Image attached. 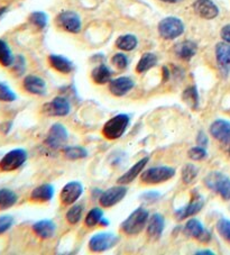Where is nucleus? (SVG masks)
I'll list each match as a JSON object with an SVG mask.
<instances>
[{
    "label": "nucleus",
    "mask_w": 230,
    "mask_h": 255,
    "mask_svg": "<svg viewBox=\"0 0 230 255\" xmlns=\"http://www.w3.org/2000/svg\"><path fill=\"white\" fill-rule=\"evenodd\" d=\"M48 61H50L51 67L61 73H70L73 70L72 62L62 55L52 54L48 56Z\"/></svg>",
    "instance_id": "25"
},
{
    "label": "nucleus",
    "mask_w": 230,
    "mask_h": 255,
    "mask_svg": "<svg viewBox=\"0 0 230 255\" xmlns=\"http://www.w3.org/2000/svg\"><path fill=\"white\" fill-rule=\"evenodd\" d=\"M203 204H205V200L202 199L201 196H192L191 201L189 202L187 206H184L183 208H180L179 210L175 212V217L178 221H184L189 217L193 216V215H197L203 207Z\"/></svg>",
    "instance_id": "14"
},
{
    "label": "nucleus",
    "mask_w": 230,
    "mask_h": 255,
    "mask_svg": "<svg viewBox=\"0 0 230 255\" xmlns=\"http://www.w3.org/2000/svg\"><path fill=\"white\" fill-rule=\"evenodd\" d=\"M217 230H218L219 234L230 243V221L220 219L218 224H217Z\"/></svg>",
    "instance_id": "39"
},
{
    "label": "nucleus",
    "mask_w": 230,
    "mask_h": 255,
    "mask_svg": "<svg viewBox=\"0 0 230 255\" xmlns=\"http://www.w3.org/2000/svg\"><path fill=\"white\" fill-rule=\"evenodd\" d=\"M112 62L116 65L118 69H126L128 67V59L125 54H121V53H118V54H115L112 59Z\"/></svg>",
    "instance_id": "40"
},
{
    "label": "nucleus",
    "mask_w": 230,
    "mask_h": 255,
    "mask_svg": "<svg viewBox=\"0 0 230 255\" xmlns=\"http://www.w3.org/2000/svg\"><path fill=\"white\" fill-rule=\"evenodd\" d=\"M14 219L11 216H1L0 217V235L7 232L12 226Z\"/></svg>",
    "instance_id": "41"
},
{
    "label": "nucleus",
    "mask_w": 230,
    "mask_h": 255,
    "mask_svg": "<svg viewBox=\"0 0 230 255\" xmlns=\"http://www.w3.org/2000/svg\"><path fill=\"white\" fill-rule=\"evenodd\" d=\"M68 137H69L68 129H66L62 124L56 123V124L53 125L50 128V130H48L47 137L45 139V144L53 149L61 148L66 143Z\"/></svg>",
    "instance_id": "8"
},
{
    "label": "nucleus",
    "mask_w": 230,
    "mask_h": 255,
    "mask_svg": "<svg viewBox=\"0 0 230 255\" xmlns=\"http://www.w3.org/2000/svg\"><path fill=\"white\" fill-rule=\"evenodd\" d=\"M221 37H223L224 41L230 43V25L225 26V27L221 29Z\"/></svg>",
    "instance_id": "45"
},
{
    "label": "nucleus",
    "mask_w": 230,
    "mask_h": 255,
    "mask_svg": "<svg viewBox=\"0 0 230 255\" xmlns=\"http://www.w3.org/2000/svg\"><path fill=\"white\" fill-rule=\"evenodd\" d=\"M229 153H230V147H229Z\"/></svg>",
    "instance_id": "50"
},
{
    "label": "nucleus",
    "mask_w": 230,
    "mask_h": 255,
    "mask_svg": "<svg viewBox=\"0 0 230 255\" xmlns=\"http://www.w3.org/2000/svg\"><path fill=\"white\" fill-rule=\"evenodd\" d=\"M27 160V153L23 148H15L8 152L7 154L0 160V170L3 172H11L19 169Z\"/></svg>",
    "instance_id": "6"
},
{
    "label": "nucleus",
    "mask_w": 230,
    "mask_h": 255,
    "mask_svg": "<svg viewBox=\"0 0 230 255\" xmlns=\"http://www.w3.org/2000/svg\"><path fill=\"white\" fill-rule=\"evenodd\" d=\"M147 163H148V157H144V159L139 160L136 164L132 165L126 173H123L121 177L118 179V183L125 186V184H128L134 181V180L138 177L141 172H143V170L145 169V166Z\"/></svg>",
    "instance_id": "21"
},
{
    "label": "nucleus",
    "mask_w": 230,
    "mask_h": 255,
    "mask_svg": "<svg viewBox=\"0 0 230 255\" xmlns=\"http://www.w3.org/2000/svg\"><path fill=\"white\" fill-rule=\"evenodd\" d=\"M83 193V186L79 181H71L66 183L61 191V201L65 206H71L77 201Z\"/></svg>",
    "instance_id": "12"
},
{
    "label": "nucleus",
    "mask_w": 230,
    "mask_h": 255,
    "mask_svg": "<svg viewBox=\"0 0 230 255\" xmlns=\"http://www.w3.org/2000/svg\"><path fill=\"white\" fill-rule=\"evenodd\" d=\"M63 152L69 160H80L88 156L87 149L81 146H68L63 149Z\"/></svg>",
    "instance_id": "33"
},
{
    "label": "nucleus",
    "mask_w": 230,
    "mask_h": 255,
    "mask_svg": "<svg viewBox=\"0 0 230 255\" xmlns=\"http://www.w3.org/2000/svg\"><path fill=\"white\" fill-rule=\"evenodd\" d=\"M184 32L182 20L176 17H166L158 24V33L165 39H174L181 36Z\"/></svg>",
    "instance_id": "7"
},
{
    "label": "nucleus",
    "mask_w": 230,
    "mask_h": 255,
    "mask_svg": "<svg viewBox=\"0 0 230 255\" xmlns=\"http://www.w3.org/2000/svg\"><path fill=\"white\" fill-rule=\"evenodd\" d=\"M54 196V187L51 184H42L37 188H35L30 193V199L33 201L46 202L50 201Z\"/></svg>",
    "instance_id": "23"
},
{
    "label": "nucleus",
    "mask_w": 230,
    "mask_h": 255,
    "mask_svg": "<svg viewBox=\"0 0 230 255\" xmlns=\"http://www.w3.org/2000/svg\"><path fill=\"white\" fill-rule=\"evenodd\" d=\"M30 23L38 28H45L47 25V15L43 11H35L29 17Z\"/></svg>",
    "instance_id": "36"
},
{
    "label": "nucleus",
    "mask_w": 230,
    "mask_h": 255,
    "mask_svg": "<svg viewBox=\"0 0 230 255\" xmlns=\"http://www.w3.org/2000/svg\"><path fill=\"white\" fill-rule=\"evenodd\" d=\"M57 23L66 32L77 34L81 30V19L73 11H63L57 17Z\"/></svg>",
    "instance_id": "13"
},
{
    "label": "nucleus",
    "mask_w": 230,
    "mask_h": 255,
    "mask_svg": "<svg viewBox=\"0 0 230 255\" xmlns=\"http://www.w3.org/2000/svg\"><path fill=\"white\" fill-rule=\"evenodd\" d=\"M16 95L9 87L0 83V100L6 101V103H10V101L16 100Z\"/></svg>",
    "instance_id": "37"
},
{
    "label": "nucleus",
    "mask_w": 230,
    "mask_h": 255,
    "mask_svg": "<svg viewBox=\"0 0 230 255\" xmlns=\"http://www.w3.org/2000/svg\"><path fill=\"white\" fill-rule=\"evenodd\" d=\"M188 155L190 159L193 161H202L207 157V151L205 147L199 145V146L192 147L191 149H190V151L188 152Z\"/></svg>",
    "instance_id": "38"
},
{
    "label": "nucleus",
    "mask_w": 230,
    "mask_h": 255,
    "mask_svg": "<svg viewBox=\"0 0 230 255\" xmlns=\"http://www.w3.org/2000/svg\"><path fill=\"white\" fill-rule=\"evenodd\" d=\"M169 78H170V70L167 69L166 67H164V68H163V80H164V81L169 80Z\"/></svg>",
    "instance_id": "46"
},
{
    "label": "nucleus",
    "mask_w": 230,
    "mask_h": 255,
    "mask_svg": "<svg viewBox=\"0 0 230 255\" xmlns=\"http://www.w3.org/2000/svg\"><path fill=\"white\" fill-rule=\"evenodd\" d=\"M165 227V219L161 214H154L148 219L147 223V235L150 240L157 241L163 234Z\"/></svg>",
    "instance_id": "17"
},
{
    "label": "nucleus",
    "mask_w": 230,
    "mask_h": 255,
    "mask_svg": "<svg viewBox=\"0 0 230 255\" xmlns=\"http://www.w3.org/2000/svg\"><path fill=\"white\" fill-rule=\"evenodd\" d=\"M206 186L220 195L225 200H230V179L220 172H211L205 179Z\"/></svg>",
    "instance_id": "3"
},
{
    "label": "nucleus",
    "mask_w": 230,
    "mask_h": 255,
    "mask_svg": "<svg viewBox=\"0 0 230 255\" xmlns=\"http://www.w3.org/2000/svg\"><path fill=\"white\" fill-rule=\"evenodd\" d=\"M127 195V188L123 186L112 187L108 190L104 191L99 197L100 205L105 208H110L121 201L125 196Z\"/></svg>",
    "instance_id": "10"
},
{
    "label": "nucleus",
    "mask_w": 230,
    "mask_h": 255,
    "mask_svg": "<svg viewBox=\"0 0 230 255\" xmlns=\"http://www.w3.org/2000/svg\"><path fill=\"white\" fill-rule=\"evenodd\" d=\"M119 242V236L114 233H98L91 237L89 241V249L95 253H101L113 249Z\"/></svg>",
    "instance_id": "5"
},
{
    "label": "nucleus",
    "mask_w": 230,
    "mask_h": 255,
    "mask_svg": "<svg viewBox=\"0 0 230 255\" xmlns=\"http://www.w3.org/2000/svg\"><path fill=\"white\" fill-rule=\"evenodd\" d=\"M184 233L185 235L190 237H193L198 241H200L201 243H208L211 240V234L209 231H207L205 227L202 226V224L196 218H192L188 221L184 226Z\"/></svg>",
    "instance_id": "11"
},
{
    "label": "nucleus",
    "mask_w": 230,
    "mask_h": 255,
    "mask_svg": "<svg viewBox=\"0 0 230 255\" xmlns=\"http://www.w3.org/2000/svg\"><path fill=\"white\" fill-rule=\"evenodd\" d=\"M132 88H134V81L130 78L120 77L110 81L109 90L114 96L122 97L127 95Z\"/></svg>",
    "instance_id": "19"
},
{
    "label": "nucleus",
    "mask_w": 230,
    "mask_h": 255,
    "mask_svg": "<svg viewBox=\"0 0 230 255\" xmlns=\"http://www.w3.org/2000/svg\"><path fill=\"white\" fill-rule=\"evenodd\" d=\"M182 99L189 107L198 109L199 107V94L196 87H189L182 94Z\"/></svg>",
    "instance_id": "30"
},
{
    "label": "nucleus",
    "mask_w": 230,
    "mask_h": 255,
    "mask_svg": "<svg viewBox=\"0 0 230 255\" xmlns=\"http://www.w3.org/2000/svg\"><path fill=\"white\" fill-rule=\"evenodd\" d=\"M91 77L92 80L98 85H105V83L112 81V71L107 65L101 64L92 71Z\"/></svg>",
    "instance_id": "26"
},
{
    "label": "nucleus",
    "mask_w": 230,
    "mask_h": 255,
    "mask_svg": "<svg viewBox=\"0 0 230 255\" xmlns=\"http://www.w3.org/2000/svg\"><path fill=\"white\" fill-rule=\"evenodd\" d=\"M148 223V212L143 207L134 210L125 222L122 223L121 230L127 235H136L144 230Z\"/></svg>",
    "instance_id": "1"
},
{
    "label": "nucleus",
    "mask_w": 230,
    "mask_h": 255,
    "mask_svg": "<svg viewBox=\"0 0 230 255\" xmlns=\"http://www.w3.org/2000/svg\"><path fill=\"white\" fill-rule=\"evenodd\" d=\"M137 44H138V41L136 36L131 34L122 35L116 41V46L122 51H132L137 46Z\"/></svg>",
    "instance_id": "29"
},
{
    "label": "nucleus",
    "mask_w": 230,
    "mask_h": 255,
    "mask_svg": "<svg viewBox=\"0 0 230 255\" xmlns=\"http://www.w3.org/2000/svg\"><path fill=\"white\" fill-rule=\"evenodd\" d=\"M33 231L38 237H41L43 240H47L54 236L56 226L54 222L52 221H39L33 225Z\"/></svg>",
    "instance_id": "22"
},
{
    "label": "nucleus",
    "mask_w": 230,
    "mask_h": 255,
    "mask_svg": "<svg viewBox=\"0 0 230 255\" xmlns=\"http://www.w3.org/2000/svg\"><path fill=\"white\" fill-rule=\"evenodd\" d=\"M14 56H12L11 50L8 46V44L0 39V64L3 67H10L14 63Z\"/></svg>",
    "instance_id": "31"
},
{
    "label": "nucleus",
    "mask_w": 230,
    "mask_h": 255,
    "mask_svg": "<svg viewBox=\"0 0 230 255\" xmlns=\"http://www.w3.org/2000/svg\"><path fill=\"white\" fill-rule=\"evenodd\" d=\"M23 86L26 91L29 94L36 96H44L46 95V83L42 78L36 76H28L24 79Z\"/></svg>",
    "instance_id": "20"
},
{
    "label": "nucleus",
    "mask_w": 230,
    "mask_h": 255,
    "mask_svg": "<svg viewBox=\"0 0 230 255\" xmlns=\"http://www.w3.org/2000/svg\"><path fill=\"white\" fill-rule=\"evenodd\" d=\"M129 116L126 114H119L106 123L103 128V134L108 139H118L125 134L126 129L129 126Z\"/></svg>",
    "instance_id": "2"
},
{
    "label": "nucleus",
    "mask_w": 230,
    "mask_h": 255,
    "mask_svg": "<svg viewBox=\"0 0 230 255\" xmlns=\"http://www.w3.org/2000/svg\"><path fill=\"white\" fill-rule=\"evenodd\" d=\"M12 65H14L16 71H18L19 73H23L25 70V61H24L23 56H18V58L14 61Z\"/></svg>",
    "instance_id": "43"
},
{
    "label": "nucleus",
    "mask_w": 230,
    "mask_h": 255,
    "mask_svg": "<svg viewBox=\"0 0 230 255\" xmlns=\"http://www.w3.org/2000/svg\"><path fill=\"white\" fill-rule=\"evenodd\" d=\"M143 199L144 200H146L147 202H154V201H156V200H158L161 198V195L158 192H156V191H148V192H146V193H144L143 196Z\"/></svg>",
    "instance_id": "42"
},
{
    "label": "nucleus",
    "mask_w": 230,
    "mask_h": 255,
    "mask_svg": "<svg viewBox=\"0 0 230 255\" xmlns=\"http://www.w3.org/2000/svg\"><path fill=\"white\" fill-rule=\"evenodd\" d=\"M104 218V212L100 208H94L91 209L89 214L87 215L85 219V224L88 227H95L97 225H100L101 221Z\"/></svg>",
    "instance_id": "34"
},
{
    "label": "nucleus",
    "mask_w": 230,
    "mask_h": 255,
    "mask_svg": "<svg viewBox=\"0 0 230 255\" xmlns=\"http://www.w3.org/2000/svg\"><path fill=\"white\" fill-rule=\"evenodd\" d=\"M157 63V58L155 54L153 53H145L143 56H141L138 64H137V72L143 73L148 71L149 69H152L153 67H155Z\"/></svg>",
    "instance_id": "28"
},
{
    "label": "nucleus",
    "mask_w": 230,
    "mask_h": 255,
    "mask_svg": "<svg viewBox=\"0 0 230 255\" xmlns=\"http://www.w3.org/2000/svg\"><path fill=\"white\" fill-rule=\"evenodd\" d=\"M194 11L205 19H214L219 14L218 7H217L211 0H197L193 3Z\"/></svg>",
    "instance_id": "16"
},
{
    "label": "nucleus",
    "mask_w": 230,
    "mask_h": 255,
    "mask_svg": "<svg viewBox=\"0 0 230 255\" xmlns=\"http://www.w3.org/2000/svg\"><path fill=\"white\" fill-rule=\"evenodd\" d=\"M197 142L199 145H200V146H203V147H205L208 144V137H207V135L203 133V131H200V133L198 134Z\"/></svg>",
    "instance_id": "44"
},
{
    "label": "nucleus",
    "mask_w": 230,
    "mask_h": 255,
    "mask_svg": "<svg viewBox=\"0 0 230 255\" xmlns=\"http://www.w3.org/2000/svg\"><path fill=\"white\" fill-rule=\"evenodd\" d=\"M198 174H199V169L197 166L192 163H188L183 166L181 177H182V181L185 184H191L194 182V180L197 179Z\"/></svg>",
    "instance_id": "32"
},
{
    "label": "nucleus",
    "mask_w": 230,
    "mask_h": 255,
    "mask_svg": "<svg viewBox=\"0 0 230 255\" xmlns=\"http://www.w3.org/2000/svg\"><path fill=\"white\" fill-rule=\"evenodd\" d=\"M216 58L221 72L227 74L230 71V44L228 43L217 44Z\"/></svg>",
    "instance_id": "18"
},
{
    "label": "nucleus",
    "mask_w": 230,
    "mask_h": 255,
    "mask_svg": "<svg viewBox=\"0 0 230 255\" xmlns=\"http://www.w3.org/2000/svg\"><path fill=\"white\" fill-rule=\"evenodd\" d=\"M198 255H214V252H211L210 250H203V251H199V252H196Z\"/></svg>",
    "instance_id": "47"
},
{
    "label": "nucleus",
    "mask_w": 230,
    "mask_h": 255,
    "mask_svg": "<svg viewBox=\"0 0 230 255\" xmlns=\"http://www.w3.org/2000/svg\"><path fill=\"white\" fill-rule=\"evenodd\" d=\"M18 197L10 189H0V210H6L14 206Z\"/></svg>",
    "instance_id": "27"
},
{
    "label": "nucleus",
    "mask_w": 230,
    "mask_h": 255,
    "mask_svg": "<svg viewBox=\"0 0 230 255\" xmlns=\"http://www.w3.org/2000/svg\"><path fill=\"white\" fill-rule=\"evenodd\" d=\"M210 134L219 142L230 145V123L224 120L214 122L210 126Z\"/></svg>",
    "instance_id": "15"
},
{
    "label": "nucleus",
    "mask_w": 230,
    "mask_h": 255,
    "mask_svg": "<svg viewBox=\"0 0 230 255\" xmlns=\"http://www.w3.org/2000/svg\"><path fill=\"white\" fill-rule=\"evenodd\" d=\"M197 44L191 41H184L175 46V54L182 60H191L197 53Z\"/></svg>",
    "instance_id": "24"
},
{
    "label": "nucleus",
    "mask_w": 230,
    "mask_h": 255,
    "mask_svg": "<svg viewBox=\"0 0 230 255\" xmlns=\"http://www.w3.org/2000/svg\"><path fill=\"white\" fill-rule=\"evenodd\" d=\"M175 175V169L170 166H154L141 174V181L146 184H157L165 182Z\"/></svg>",
    "instance_id": "4"
},
{
    "label": "nucleus",
    "mask_w": 230,
    "mask_h": 255,
    "mask_svg": "<svg viewBox=\"0 0 230 255\" xmlns=\"http://www.w3.org/2000/svg\"><path fill=\"white\" fill-rule=\"evenodd\" d=\"M5 11H6V8H5V7L0 8V17H1V16L3 15V12H5Z\"/></svg>",
    "instance_id": "49"
},
{
    "label": "nucleus",
    "mask_w": 230,
    "mask_h": 255,
    "mask_svg": "<svg viewBox=\"0 0 230 255\" xmlns=\"http://www.w3.org/2000/svg\"><path fill=\"white\" fill-rule=\"evenodd\" d=\"M161 1H164V2H169V3H175L178 2L179 0H161Z\"/></svg>",
    "instance_id": "48"
},
{
    "label": "nucleus",
    "mask_w": 230,
    "mask_h": 255,
    "mask_svg": "<svg viewBox=\"0 0 230 255\" xmlns=\"http://www.w3.org/2000/svg\"><path fill=\"white\" fill-rule=\"evenodd\" d=\"M43 112L47 116L64 117L70 114L71 106L64 97H56L50 103L44 105Z\"/></svg>",
    "instance_id": "9"
},
{
    "label": "nucleus",
    "mask_w": 230,
    "mask_h": 255,
    "mask_svg": "<svg viewBox=\"0 0 230 255\" xmlns=\"http://www.w3.org/2000/svg\"><path fill=\"white\" fill-rule=\"evenodd\" d=\"M83 214V206L82 205H73L68 213H66V221L70 224H78L81 221Z\"/></svg>",
    "instance_id": "35"
}]
</instances>
